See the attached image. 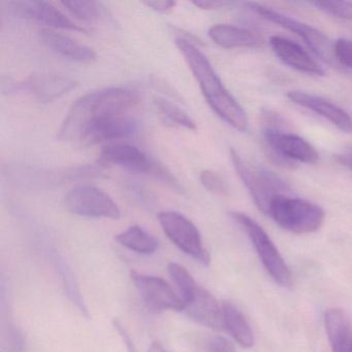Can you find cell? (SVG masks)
<instances>
[{"label": "cell", "instance_id": "cell-1", "mask_svg": "<svg viewBox=\"0 0 352 352\" xmlns=\"http://www.w3.org/2000/svg\"><path fill=\"white\" fill-rule=\"evenodd\" d=\"M139 102V94L129 88L89 92L74 102L57 138L63 142L90 146L131 137L139 129V122L129 115V111Z\"/></svg>", "mask_w": 352, "mask_h": 352}, {"label": "cell", "instance_id": "cell-2", "mask_svg": "<svg viewBox=\"0 0 352 352\" xmlns=\"http://www.w3.org/2000/svg\"><path fill=\"white\" fill-rule=\"evenodd\" d=\"M176 45L212 110L232 129L240 133L246 131L249 123L246 112L226 89L207 56L185 38H178Z\"/></svg>", "mask_w": 352, "mask_h": 352}, {"label": "cell", "instance_id": "cell-3", "mask_svg": "<svg viewBox=\"0 0 352 352\" xmlns=\"http://www.w3.org/2000/svg\"><path fill=\"white\" fill-rule=\"evenodd\" d=\"M230 155L234 170L250 193L255 205L259 211L269 215L273 199L277 195H286L290 190L289 185L275 173L249 164L234 148H230Z\"/></svg>", "mask_w": 352, "mask_h": 352}, {"label": "cell", "instance_id": "cell-4", "mask_svg": "<svg viewBox=\"0 0 352 352\" xmlns=\"http://www.w3.org/2000/svg\"><path fill=\"white\" fill-rule=\"evenodd\" d=\"M288 232L304 234L316 232L324 221L322 208L307 199L277 195L272 201L269 215Z\"/></svg>", "mask_w": 352, "mask_h": 352}, {"label": "cell", "instance_id": "cell-5", "mask_svg": "<svg viewBox=\"0 0 352 352\" xmlns=\"http://www.w3.org/2000/svg\"><path fill=\"white\" fill-rule=\"evenodd\" d=\"M245 5L251 12L261 16L263 19L277 24L300 36L309 49L323 63L339 69V63H337L335 52H333V43H331V41L322 32L304 22L274 11L271 8L265 7L261 3H246Z\"/></svg>", "mask_w": 352, "mask_h": 352}, {"label": "cell", "instance_id": "cell-6", "mask_svg": "<svg viewBox=\"0 0 352 352\" xmlns=\"http://www.w3.org/2000/svg\"><path fill=\"white\" fill-rule=\"evenodd\" d=\"M232 219L245 230L256 250L263 267L272 279L280 286L287 287L292 284V273L277 247L265 230L252 218L240 212L230 214Z\"/></svg>", "mask_w": 352, "mask_h": 352}, {"label": "cell", "instance_id": "cell-7", "mask_svg": "<svg viewBox=\"0 0 352 352\" xmlns=\"http://www.w3.org/2000/svg\"><path fill=\"white\" fill-rule=\"evenodd\" d=\"M157 217L164 234L181 251L206 267L210 265L211 257L204 246L201 232L190 219L175 211L160 212Z\"/></svg>", "mask_w": 352, "mask_h": 352}, {"label": "cell", "instance_id": "cell-8", "mask_svg": "<svg viewBox=\"0 0 352 352\" xmlns=\"http://www.w3.org/2000/svg\"><path fill=\"white\" fill-rule=\"evenodd\" d=\"M65 209L82 217L107 218L117 220L121 212L114 199L98 187L79 185L65 195Z\"/></svg>", "mask_w": 352, "mask_h": 352}, {"label": "cell", "instance_id": "cell-9", "mask_svg": "<svg viewBox=\"0 0 352 352\" xmlns=\"http://www.w3.org/2000/svg\"><path fill=\"white\" fill-rule=\"evenodd\" d=\"M77 83L73 79L55 74H40L32 75L25 81H12L8 79L3 82V91L11 92L28 91L36 100L42 102H52L65 96L76 87Z\"/></svg>", "mask_w": 352, "mask_h": 352}, {"label": "cell", "instance_id": "cell-10", "mask_svg": "<svg viewBox=\"0 0 352 352\" xmlns=\"http://www.w3.org/2000/svg\"><path fill=\"white\" fill-rule=\"evenodd\" d=\"M131 280L147 306L154 310L184 311L182 298L175 294L168 282L156 276L131 272Z\"/></svg>", "mask_w": 352, "mask_h": 352}, {"label": "cell", "instance_id": "cell-11", "mask_svg": "<svg viewBox=\"0 0 352 352\" xmlns=\"http://www.w3.org/2000/svg\"><path fill=\"white\" fill-rule=\"evenodd\" d=\"M10 7L14 13L26 19L34 20L43 25L48 26L49 30H71V32H86L87 30L77 25L65 14L61 13L52 3L47 1H11Z\"/></svg>", "mask_w": 352, "mask_h": 352}, {"label": "cell", "instance_id": "cell-12", "mask_svg": "<svg viewBox=\"0 0 352 352\" xmlns=\"http://www.w3.org/2000/svg\"><path fill=\"white\" fill-rule=\"evenodd\" d=\"M100 160L139 174L154 173L162 178L164 170L152 162L145 152L129 144L116 143L106 146L100 152Z\"/></svg>", "mask_w": 352, "mask_h": 352}, {"label": "cell", "instance_id": "cell-13", "mask_svg": "<svg viewBox=\"0 0 352 352\" xmlns=\"http://www.w3.org/2000/svg\"><path fill=\"white\" fill-rule=\"evenodd\" d=\"M287 98H289L290 102L304 107V108L314 112L315 114L320 115L342 133H352L351 117L337 104H333L320 96H314L308 92L300 91V90H292L288 92Z\"/></svg>", "mask_w": 352, "mask_h": 352}, {"label": "cell", "instance_id": "cell-14", "mask_svg": "<svg viewBox=\"0 0 352 352\" xmlns=\"http://www.w3.org/2000/svg\"><path fill=\"white\" fill-rule=\"evenodd\" d=\"M185 312L195 322L215 331H222L223 315L215 296L199 286L190 300L185 302Z\"/></svg>", "mask_w": 352, "mask_h": 352}, {"label": "cell", "instance_id": "cell-15", "mask_svg": "<svg viewBox=\"0 0 352 352\" xmlns=\"http://www.w3.org/2000/svg\"><path fill=\"white\" fill-rule=\"evenodd\" d=\"M270 45L276 56L284 65L307 75L324 76V69L296 43L282 36H274L270 38Z\"/></svg>", "mask_w": 352, "mask_h": 352}, {"label": "cell", "instance_id": "cell-16", "mask_svg": "<svg viewBox=\"0 0 352 352\" xmlns=\"http://www.w3.org/2000/svg\"><path fill=\"white\" fill-rule=\"evenodd\" d=\"M43 43L57 54L81 63H91L96 60L94 49L81 44L67 34L54 30L44 28L40 32Z\"/></svg>", "mask_w": 352, "mask_h": 352}, {"label": "cell", "instance_id": "cell-17", "mask_svg": "<svg viewBox=\"0 0 352 352\" xmlns=\"http://www.w3.org/2000/svg\"><path fill=\"white\" fill-rule=\"evenodd\" d=\"M209 38L226 49L261 48L265 41L259 34L238 26L216 24L209 30Z\"/></svg>", "mask_w": 352, "mask_h": 352}, {"label": "cell", "instance_id": "cell-18", "mask_svg": "<svg viewBox=\"0 0 352 352\" xmlns=\"http://www.w3.org/2000/svg\"><path fill=\"white\" fill-rule=\"evenodd\" d=\"M324 327L331 352H352V323L345 311L327 309Z\"/></svg>", "mask_w": 352, "mask_h": 352}, {"label": "cell", "instance_id": "cell-19", "mask_svg": "<svg viewBox=\"0 0 352 352\" xmlns=\"http://www.w3.org/2000/svg\"><path fill=\"white\" fill-rule=\"evenodd\" d=\"M222 315H223L224 329L240 344L242 347L252 348L255 339L252 329L240 309L232 302H222Z\"/></svg>", "mask_w": 352, "mask_h": 352}, {"label": "cell", "instance_id": "cell-20", "mask_svg": "<svg viewBox=\"0 0 352 352\" xmlns=\"http://www.w3.org/2000/svg\"><path fill=\"white\" fill-rule=\"evenodd\" d=\"M115 240L125 248L139 254H153L158 249L157 240L139 226H131L124 232L117 234Z\"/></svg>", "mask_w": 352, "mask_h": 352}, {"label": "cell", "instance_id": "cell-21", "mask_svg": "<svg viewBox=\"0 0 352 352\" xmlns=\"http://www.w3.org/2000/svg\"><path fill=\"white\" fill-rule=\"evenodd\" d=\"M158 113L168 122L178 126L184 127L189 131H195L197 124L190 116L180 107L176 106L174 102L164 98H157L154 100Z\"/></svg>", "mask_w": 352, "mask_h": 352}, {"label": "cell", "instance_id": "cell-22", "mask_svg": "<svg viewBox=\"0 0 352 352\" xmlns=\"http://www.w3.org/2000/svg\"><path fill=\"white\" fill-rule=\"evenodd\" d=\"M168 271L173 281L175 282L177 287H178L185 305V302H188V300L192 298L199 285H197L191 274L183 265H179V263H168Z\"/></svg>", "mask_w": 352, "mask_h": 352}, {"label": "cell", "instance_id": "cell-23", "mask_svg": "<svg viewBox=\"0 0 352 352\" xmlns=\"http://www.w3.org/2000/svg\"><path fill=\"white\" fill-rule=\"evenodd\" d=\"M61 5L69 11L74 17L84 22H94L100 16V5L91 0H72L61 1Z\"/></svg>", "mask_w": 352, "mask_h": 352}, {"label": "cell", "instance_id": "cell-24", "mask_svg": "<svg viewBox=\"0 0 352 352\" xmlns=\"http://www.w3.org/2000/svg\"><path fill=\"white\" fill-rule=\"evenodd\" d=\"M311 5L325 14L352 21V3L350 1H314Z\"/></svg>", "mask_w": 352, "mask_h": 352}, {"label": "cell", "instance_id": "cell-25", "mask_svg": "<svg viewBox=\"0 0 352 352\" xmlns=\"http://www.w3.org/2000/svg\"><path fill=\"white\" fill-rule=\"evenodd\" d=\"M201 183L209 192L226 197L230 195V187L223 178L213 170H206L201 173Z\"/></svg>", "mask_w": 352, "mask_h": 352}, {"label": "cell", "instance_id": "cell-26", "mask_svg": "<svg viewBox=\"0 0 352 352\" xmlns=\"http://www.w3.org/2000/svg\"><path fill=\"white\" fill-rule=\"evenodd\" d=\"M333 52L337 63L342 67L352 69V41L348 38H338L333 43Z\"/></svg>", "mask_w": 352, "mask_h": 352}, {"label": "cell", "instance_id": "cell-27", "mask_svg": "<svg viewBox=\"0 0 352 352\" xmlns=\"http://www.w3.org/2000/svg\"><path fill=\"white\" fill-rule=\"evenodd\" d=\"M208 352H236L232 342L222 336H214L207 342Z\"/></svg>", "mask_w": 352, "mask_h": 352}, {"label": "cell", "instance_id": "cell-28", "mask_svg": "<svg viewBox=\"0 0 352 352\" xmlns=\"http://www.w3.org/2000/svg\"><path fill=\"white\" fill-rule=\"evenodd\" d=\"M115 329L118 331L119 335L122 338L123 342L126 345L127 351L129 352H138L137 348H135V344H133V340L129 337V333H127L126 329L123 327L122 323L119 320H114Z\"/></svg>", "mask_w": 352, "mask_h": 352}, {"label": "cell", "instance_id": "cell-29", "mask_svg": "<svg viewBox=\"0 0 352 352\" xmlns=\"http://www.w3.org/2000/svg\"><path fill=\"white\" fill-rule=\"evenodd\" d=\"M144 5L147 6L150 9L154 11L160 12V13H166L174 9L176 3L175 1H168V0H162V1H147L144 3Z\"/></svg>", "mask_w": 352, "mask_h": 352}, {"label": "cell", "instance_id": "cell-30", "mask_svg": "<svg viewBox=\"0 0 352 352\" xmlns=\"http://www.w3.org/2000/svg\"><path fill=\"white\" fill-rule=\"evenodd\" d=\"M195 7L201 10H217L230 5L228 1H218V0H199V1H193Z\"/></svg>", "mask_w": 352, "mask_h": 352}, {"label": "cell", "instance_id": "cell-31", "mask_svg": "<svg viewBox=\"0 0 352 352\" xmlns=\"http://www.w3.org/2000/svg\"><path fill=\"white\" fill-rule=\"evenodd\" d=\"M335 158L341 166L352 172V148L344 150L341 153L337 154Z\"/></svg>", "mask_w": 352, "mask_h": 352}, {"label": "cell", "instance_id": "cell-32", "mask_svg": "<svg viewBox=\"0 0 352 352\" xmlns=\"http://www.w3.org/2000/svg\"><path fill=\"white\" fill-rule=\"evenodd\" d=\"M148 352H168L166 349H164V346L162 344L158 343V342H153L150 346L149 350Z\"/></svg>", "mask_w": 352, "mask_h": 352}]
</instances>
